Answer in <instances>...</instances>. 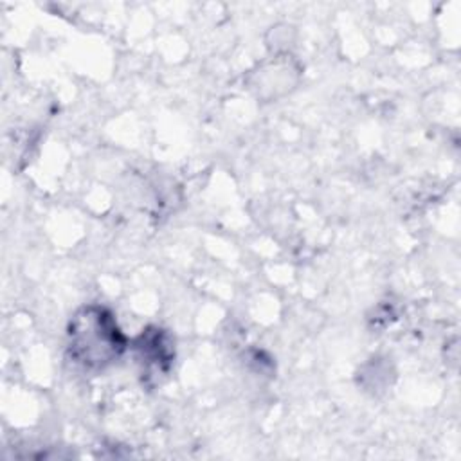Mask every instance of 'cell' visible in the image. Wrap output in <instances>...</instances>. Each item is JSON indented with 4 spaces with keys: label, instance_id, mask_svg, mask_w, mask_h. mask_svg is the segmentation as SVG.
Listing matches in <instances>:
<instances>
[{
    "label": "cell",
    "instance_id": "1",
    "mask_svg": "<svg viewBox=\"0 0 461 461\" xmlns=\"http://www.w3.org/2000/svg\"><path fill=\"white\" fill-rule=\"evenodd\" d=\"M126 339L113 315L101 306L81 308L68 326V351L86 369H103L121 357Z\"/></svg>",
    "mask_w": 461,
    "mask_h": 461
}]
</instances>
